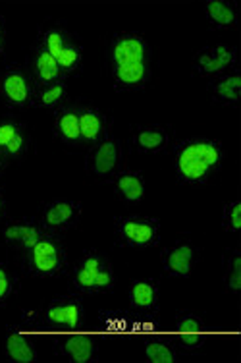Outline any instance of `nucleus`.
<instances>
[{"mask_svg": "<svg viewBox=\"0 0 241 363\" xmlns=\"http://www.w3.org/2000/svg\"><path fill=\"white\" fill-rule=\"evenodd\" d=\"M152 50L139 33H116L108 43V70L118 91H141L152 77Z\"/></svg>", "mask_w": 241, "mask_h": 363, "instance_id": "f257e3e1", "label": "nucleus"}, {"mask_svg": "<svg viewBox=\"0 0 241 363\" xmlns=\"http://www.w3.org/2000/svg\"><path fill=\"white\" fill-rule=\"evenodd\" d=\"M226 151L220 141L205 135L184 140L174 149V170L184 186H205L220 172Z\"/></svg>", "mask_w": 241, "mask_h": 363, "instance_id": "f03ea898", "label": "nucleus"}, {"mask_svg": "<svg viewBox=\"0 0 241 363\" xmlns=\"http://www.w3.org/2000/svg\"><path fill=\"white\" fill-rule=\"evenodd\" d=\"M21 257H23V269L31 277H39V279L60 277L68 267V255H66L62 238L60 234L48 230Z\"/></svg>", "mask_w": 241, "mask_h": 363, "instance_id": "7ed1b4c3", "label": "nucleus"}, {"mask_svg": "<svg viewBox=\"0 0 241 363\" xmlns=\"http://www.w3.org/2000/svg\"><path fill=\"white\" fill-rule=\"evenodd\" d=\"M37 39L52 55L64 77L77 76L83 62V49L77 37L64 26L62 21H52L48 26H43Z\"/></svg>", "mask_w": 241, "mask_h": 363, "instance_id": "20e7f679", "label": "nucleus"}, {"mask_svg": "<svg viewBox=\"0 0 241 363\" xmlns=\"http://www.w3.org/2000/svg\"><path fill=\"white\" fill-rule=\"evenodd\" d=\"M72 284L83 296L111 292L116 284V277L108 255L95 250L83 253L72 272Z\"/></svg>", "mask_w": 241, "mask_h": 363, "instance_id": "39448f33", "label": "nucleus"}, {"mask_svg": "<svg viewBox=\"0 0 241 363\" xmlns=\"http://www.w3.org/2000/svg\"><path fill=\"white\" fill-rule=\"evenodd\" d=\"M124 164V147L116 135L108 133L104 140L89 147L85 157V167L99 180L111 182L122 170Z\"/></svg>", "mask_w": 241, "mask_h": 363, "instance_id": "423d86ee", "label": "nucleus"}, {"mask_svg": "<svg viewBox=\"0 0 241 363\" xmlns=\"http://www.w3.org/2000/svg\"><path fill=\"white\" fill-rule=\"evenodd\" d=\"M118 245L124 247H155L160 240V223L157 218L128 215L114 223Z\"/></svg>", "mask_w": 241, "mask_h": 363, "instance_id": "0eeeda50", "label": "nucleus"}, {"mask_svg": "<svg viewBox=\"0 0 241 363\" xmlns=\"http://www.w3.org/2000/svg\"><path fill=\"white\" fill-rule=\"evenodd\" d=\"M37 85L26 68L18 64H8L0 72V99L14 108H31L35 106Z\"/></svg>", "mask_w": 241, "mask_h": 363, "instance_id": "6e6552de", "label": "nucleus"}, {"mask_svg": "<svg viewBox=\"0 0 241 363\" xmlns=\"http://www.w3.org/2000/svg\"><path fill=\"white\" fill-rule=\"evenodd\" d=\"M43 321L47 327L58 330H76L85 323V306L79 296H60L48 301L43 311Z\"/></svg>", "mask_w": 241, "mask_h": 363, "instance_id": "1a4fd4ad", "label": "nucleus"}, {"mask_svg": "<svg viewBox=\"0 0 241 363\" xmlns=\"http://www.w3.org/2000/svg\"><path fill=\"white\" fill-rule=\"evenodd\" d=\"M237 49L230 45H214L201 49L193 58V70L203 77H216L237 68Z\"/></svg>", "mask_w": 241, "mask_h": 363, "instance_id": "9d476101", "label": "nucleus"}, {"mask_svg": "<svg viewBox=\"0 0 241 363\" xmlns=\"http://www.w3.org/2000/svg\"><path fill=\"white\" fill-rule=\"evenodd\" d=\"M29 147L31 135L28 126L16 114L0 116V151L10 161H21L29 153Z\"/></svg>", "mask_w": 241, "mask_h": 363, "instance_id": "9b49d317", "label": "nucleus"}, {"mask_svg": "<svg viewBox=\"0 0 241 363\" xmlns=\"http://www.w3.org/2000/svg\"><path fill=\"white\" fill-rule=\"evenodd\" d=\"M79 218H82V203L74 199H52L43 205L39 220L48 232L60 234L76 228Z\"/></svg>", "mask_w": 241, "mask_h": 363, "instance_id": "f8f14e48", "label": "nucleus"}, {"mask_svg": "<svg viewBox=\"0 0 241 363\" xmlns=\"http://www.w3.org/2000/svg\"><path fill=\"white\" fill-rule=\"evenodd\" d=\"M47 232V228L43 226L41 220L37 218H16L10 223L4 224V228L0 230V236L4 240V244L10 245L12 250H16L21 255L31 250V245L39 240Z\"/></svg>", "mask_w": 241, "mask_h": 363, "instance_id": "ddd939ff", "label": "nucleus"}, {"mask_svg": "<svg viewBox=\"0 0 241 363\" xmlns=\"http://www.w3.org/2000/svg\"><path fill=\"white\" fill-rule=\"evenodd\" d=\"M197 263H199V252L191 242L179 240L162 250V269L168 277L189 279Z\"/></svg>", "mask_w": 241, "mask_h": 363, "instance_id": "4468645a", "label": "nucleus"}, {"mask_svg": "<svg viewBox=\"0 0 241 363\" xmlns=\"http://www.w3.org/2000/svg\"><path fill=\"white\" fill-rule=\"evenodd\" d=\"M77 114H79L82 143L85 147L95 145L111 133V118L95 105L77 101Z\"/></svg>", "mask_w": 241, "mask_h": 363, "instance_id": "2eb2a0df", "label": "nucleus"}, {"mask_svg": "<svg viewBox=\"0 0 241 363\" xmlns=\"http://www.w3.org/2000/svg\"><path fill=\"white\" fill-rule=\"evenodd\" d=\"M28 74L31 76V79L35 82L37 87L41 85L55 84V82H60V79H66L62 76V72L58 68V64L52 58V55L45 49L39 39L33 43V47L29 50V58H28Z\"/></svg>", "mask_w": 241, "mask_h": 363, "instance_id": "dca6fc26", "label": "nucleus"}, {"mask_svg": "<svg viewBox=\"0 0 241 363\" xmlns=\"http://www.w3.org/2000/svg\"><path fill=\"white\" fill-rule=\"evenodd\" d=\"M205 333H207V325L201 319L199 315L189 313V311H181L176 315L174 321V342L176 346L186 352H195L205 344Z\"/></svg>", "mask_w": 241, "mask_h": 363, "instance_id": "f3484780", "label": "nucleus"}, {"mask_svg": "<svg viewBox=\"0 0 241 363\" xmlns=\"http://www.w3.org/2000/svg\"><path fill=\"white\" fill-rule=\"evenodd\" d=\"M170 140H172L170 130L160 124H139L133 128L130 138L133 151L143 155L162 153L170 145Z\"/></svg>", "mask_w": 241, "mask_h": 363, "instance_id": "a211bd4d", "label": "nucleus"}, {"mask_svg": "<svg viewBox=\"0 0 241 363\" xmlns=\"http://www.w3.org/2000/svg\"><path fill=\"white\" fill-rule=\"evenodd\" d=\"M55 135L62 145L72 147V149L83 147L77 101H66L55 111Z\"/></svg>", "mask_w": 241, "mask_h": 363, "instance_id": "6ab92c4d", "label": "nucleus"}, {"mask_svg": "<svg viewBox=\"0 0 241 363\" xmlns=\"http://www.w3.org/2000/svg\"><path fill=\"white\" fill-rule=\"evenodd\" d=\"M56 356L66 357L74 363H93L96 362V342L93 336L77 335L62 336L55 340Z\"/></svg>", "mask_w": 241, "mask_h": 363, "instance_id": "aec40b11", "label": "nucleus"}, {"mask_svg": "<svg viewBox=\"0 0 241 363\" xmlns=\"http://www.w3.org/2000/svg\"><path fill=\"white\" fill-rule=\"evenodd\" d=\"M208 93L216 103L228 106H237L241 101V72L240 68L230 70L220 76L211 77Z\"/></svg>", "mask_w": 241, "mask_h": 363, "instance_id": "412c9836", "label": "nucleus"}, {"mask_svg": "<svg viewBox=\"0 0 241 363\" xmlns=\"http://www.w3.org/2000/svg\"><path fill=\"white\" fill-rule=\"evenodd\" d=\"M130 306L135 313H157L160 301L159 284L151 279L133 280L130 284Z\"/></svg>", "mask_w": 241, "mask_h": 363, "instance_id": "4be33fe9", "label": "nucleus"}, {"mask_svg": "<svg viewBox=\"0 0 241 363\" xmlns=\"http://www.w3.org/2000/svg\"><path fill=\"white\" fill-rule=\"evenodd\" d=\"M112 188L116 191V196L128 205H138L143 201L145 197V178L138 170L122 168L114 178L111 180Z\"/></svg>", "mask_w": 241, "mask_h": 363, "instance_id": "5701e85b", "label": "nucleus"}, {"mask_svg": "<svg viewBox=\"0 0 241 363\" xmlns=\"http://www.w3.org/2000/svg\"><path fill=\"white\" fill-rule=\"evenodd\" d=\"M4 354L10 362L18 363H31L37 359V348L33 340L18 327L8 328L4 338Z\"/></svg>", "mask_w": 241, "mask_h": 363, "instance_id": "b1692460", "label": "nucleus"}, {"mask_svg": "<svg viewBox=\"0 0 241 363\" xmlns=\"http://www.w3.org/2000/svg\"><path fill=\"white\" fill-rule=\"evenodd\" d=\"M205 18L211 29H230L237 23V8L228 0H208L205 2Z\"/></svg>", "mask_w": 241, "mask_h": 363, "instance_id": "393cba45", "label": "nucleus"}, {"mask_svg": "<svg viewBox=\"0 0 241 363\" xmlns=\"http://www.w3.org/2000/svg\"><path fill=\"white\" fill-rule=\"evenodd\" d=\"M145 356L152 363H174L179 359L178 346L172 338L145 335Z\"/></svg>", "mask_w": 241, "mask_h": 363, "instance_id": "a878e982", "label": "nucleus"}, {"mask_svg": "<svg viewBox=\"0 0 241 363\" xmlns=\"http://www.w3.org/2000/svg\"><path fill=\"white\" fill-rule=\"evenodd\" d=\"M99 328H101L103 335H133V313H128V311H101V315H99Z\"/></svg>", "mask_w": 241, "mask_h": 363, "instance_id": "bb28decb", "label": "nucleus"}, {"mask_svg": "<svg viewBox=\"0 0 241 363\" xmlns=\"http://www.w3.org/2000/svg\"><path fill=\"white\" fill-rule=\"evenodd\" d=\"M66 101H68V84H66V79L37 87V95H35V106L37 108L56 111Z\"/></svg>", "mask_w": 241, "mask_h": 363, "instance_id": "cd10ccee", "label": "nucleus"}, {"mask_svg": "<svg viewBox=\"0 0 241 363\" xmlns=\"http://www.w3.org/2000/svg\"><path fill=\"white\" fill-rule=\"evenodd\" d=\"M224 284L232 294H237L241 290V252L230 250L224 263Z\"/></svg>", "mask_w": 241, "mask_h": 363, "instance_id": "c85d7f7f", "label": "nucleus"}, {"mask_svg": "<svg viewBox=\"0 0 241 363\" xmlns=\"http://www.w3.org/2000/svg\"><path fill=\"white\" fill-rule=\"evenodd\" d=\"M20 286V279L8 263H0V306H4Z\"/></svg>", "mask_w": 241, "mask_h": 363, "instance_id": "c756f323", "label": "nucleus"}, {"mask_svg": "<svg viewBox=\"0 0 241 363\" xmlns=\"http://www.w3.org/2000/svg\"><path fill=\"white\" fill-rule=\"evenodd\" d=\"M160 325L155 313H133V335H157Z\"/></svg>", "mask_w": 241, "mask_h": 363, "instance_id": "7c9ffc66", "label": "nucleus"}, {"mask_svg": "<svg viewBox=\"0 0 241 363\" xmlns=\"http://www.w3.org/2000/svg\"><path fill=\"white\" fill-rule=\"evenodd\" d=\"M240 213H241L240 201L228 203L226 207H224V215H222V226H224L228 232H240V226H241Z\"/></svg>", "mask_w": 241, "mask_h": 363, "instance_id": "2f4dec72", "label": "nucleus"}, {"mask_svg": "<svg viewBox=\"0 0 241 363\" xmlns=\"http://www.w3.org/2000/svg\"><path fill=\"white\" fill-rule=\"evenodd\" d=\"M8 49V37H6V23H4V18L0 16V58L6 55Z\"/></svg>", "mask_w": 241, "mask_h": 363, "instance_id": "473e14b6", "label": "nucleus"}, {"mask_svg": "<svg viewBox=\"0 0 241 363\" xmlns=\"http://www.w3.org/2000/svg\"><path fill=\"white\" fill-rule=\"evenodd\" d=\"M6 217H8V199H6V194L0 189V220Z\"/></svg>", "mask_w": 241, "mask_h": 363, "instance_id": "72a5a7b5", "label": "nucleus"}, {"mask_svg": "<svg viewBox=\"0 0 241 363\" xmlns=\"http://www.w3.org/2000/svg\"><path fill=\"white\" fill-rule=\"evenodd\" d=\"M8 164H10V159H8L6 155H4V153H2V151H0V176H2V174H4V172H6Z\"/></svg>", "mask_w": 241, "mask_h": 363, "instance_id": "f704fd0d", "label": "nucleus"}]
</instances>
